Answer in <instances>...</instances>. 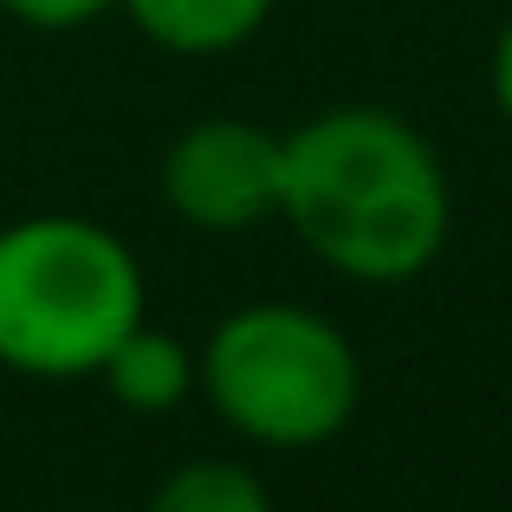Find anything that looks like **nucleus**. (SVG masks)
Segmentation results:
<instances>
[{
	"label": "nucleus",
	"mask_w": 512,
	"mask_h": 512,
	"mask_svg": "<svg viewBox=\"0 0 512 512\" xmlns=\"http://www.w3.org/2000/svg\"><path fill=\"white\" fill-rule=\"evenodd\" d=\"M143 512H273V493H266V480L247 461L201 454V461L169 467Z\"/></svg>",
	"instance_id": "obj_7"
},
{
	"label": "nucleus",
	"mask_w": 512,
	"mask_h": 512,
	"mask_svg": "<svg viewBox=\"0 0 512 512\" xmlns=\"http://www.w3.org/2000/svg\"><path fill=\"white\" fill-rule=\"evenodd\" d=\"M279 221L318 266L357 286H402L441 260L454 188L435 143L383 104H338L286 130Z\"/></svg>",
	"instance_id": "obj_1"
},
{
	"label": "nucleus",
	"mask_w": 512,
	"mask_h": 512,
	"mask_svg": "<svg viewBox=\"0 0 512 512\" xmlns=\"http://www.w3.org/2000/svg\"><path fill=\"white\" fill-rule=\"evenodd\" d=\"M493 104H500V117L512 130V13H506L500 39H493Z\"/></svg>",
	"instance_id": "obj_9"
},
{
	"label": "nucleus",
	"mask_w": 512,
	"mask_h": 512,
	"mask_svg": "<svg viewBox=\"0 0 512 512\" xmlns=\"http://www.w3.org/2000/svg\"><path fill=\"white\" fill-rule=\"evenodd\" d=\"M208 409L253 448H325L363 402L357 344L325 312L253 299L227 312L195 350Z\"/></svg>",
	"instance_id": "obj_3"
},
{
	"label": "nucleus",
	"mask_w": 512,
	"mask_h": 512,
	"mask_svg": "<svg viewBox=\"0 0 512 512\" xmlns=\"http://www.w3.org/2000/svg\"><path fill=\"white\" fill-rule=\"evenodd\" d=\"M137 325L143 266L124 234L85 214H26L0 227V363L13 376H98Z\"/></svg>",
	"instance_id": "obj_2"
},
{
	"label": "nucleus",
	"mask_w": 512,
	"mask_h": 512,
	"mask_svg": "<svg viewBox=\"0 0 512 512\" xmlns=\"http://www.w3.org/2000/svg\"><path fill=\"white\" fill-rule=\"evenodd\" d=\"M286 182V137L247 117H201L175 130L163 150V201L182 227L201 234H247L279 214Z\"/></svg>",
	"instance_id": "obj_4"
},
{
	"label": "nucleus",
	"mask_w": 512,
	"mask_h": 512,
	"mask_svg": "<svg viewBox=\"0 0 512 512\" xmlns=\"http://www.w3.org/2000/svg\"><path fill=\"white\" fill-rule=\"evenodd\" d=\"M78 512H111V506H78Z\"/></svg>",
	"instance_id": "obj_10"
},
{
	"label": "nucleus",
	"mask_w": 512,
	"mask_h": 512,
	"mask_svg": "<svg viewBox=\"0 0 512 512\" xmlns=\"http://www.w3.org/2000/svg\"><path fill=\"white\" fill-rule=\"evenodd\" d=\"M117 7L150 46L175 59H227L273 20V0H117Z\"/></svg>",
	"instance_id": "obj_6"
},
{
	"label": "nucleus",
	"mask_w": 512,
	"mask_h": 512,
	"mask_svg": "<svg viewBox=\"0 0 512 512\" xmlns=\"http://www.w3.org/2000/svg\"><path fill=\"white\" fill-rule=\"evenodd\" d=\"M98 383L111 389V402L130 409V415H175L188 396H195L201 370H195V350L175 338V331H163V325L143 318L137 331L117 338V350L104 357V370H98Z\"/></svg>",
	"instance_id": "obj_5"
},
{
	"label": "nucleus",
	"mask_w": 512,
	"mask_h": 512,
	"mask_svg": "<svg viewBox=\"0 0 512 512\" xmlns=\"http://www.w3.org/2000/svg\"><path fill=\"white\" fill-rule=\"evenodd\" d=\"M117 0H0V13H13L20 26H39V33H72V26L104 20Z\"/></svg>",
	"instance_id": "obj_8"
}]
</instances>
